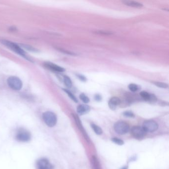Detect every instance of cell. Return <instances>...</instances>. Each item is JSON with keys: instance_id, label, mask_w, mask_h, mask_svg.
Returning a JSON list of instances; mask_svg holds the SVG:
<instances>
[{"instance_id": "18", "label": "cell", "mask_w": 169, "mask_h": 169, "mask_svg": "<svg viewBox=\"0 0 169 169\" xmlns=\"http://www.w3.org/2000/svg\"><path fill=\"white\" fill-rule=\"evenodd\" d=\"M64 91V92H66L68 95L69 96L70 99H72V100H73L74 102H75V103H78V99H76V98L75 97V96L74 95V94L71 92L69 91V90H66V89H63Z\"/></svg>"}, {"instance_id": "10", "label": "cell", "mask_w": 169, "mask_h": 169, "mask_svg": "<svg viewBox=\"0 0 169 169\" xmlns=\"http://www.w3.org/2000/svg\"><path fill=\"white\" fill-rule=\"evenodd\" d=\"M121 103L120 99L117 97H113L110 99L108 103L109 107L112 110H115Z\"/></svg>"}, {"instance_id": "8", "label": "cell", "mask_w": 169, "mask_h": 169, "mask_svg": "<svg viewBox=\"0 0 169 169\" xmlns=\"http://www.w3.org/2000/svg\"><path fill=\"white\" fill-rule=\"evenodd\" d=\"M17 140L20 141L26 142L29 141L31 138V136L29 132L28 131L22 130L20 131L16 136Z\"/></svg>"}, {"instance_id": "12", "label": "cell", "mask_w": 169, "mask_h": 169, "mask_svg": "<svg viewBox=\"0 0 169 169\" xmlns=\"http://www.w3.org/2000/svg\"><path fill=\"white\" fill-rule=\"evenodd\" d=\"M90 108L87 105H79L77 107V112L79 115H84L90 112Z\"/></svg>"}, {"instance_id": "1", "label": "cell", "mask_w": 169, "mask_h": 169, "mask_svg": "<svg viewBox=\"0 0 169 169\" xmlns=\"http://www.w3.org/2000/svg\"><path fill=\"white\" fill-rule=\"evenodd\" d=\"M1 42L3 45L7 47L8 48L12 50L17 54H18V55L22 56L23 57H24V58L29 60V61H31L30 59L28 58V56H26L25 52L17 44L13 43V42H11V41L5 40L1 41Z\"/></svg>"}, {"instance_id": "14", "label": "cell", "mask_w": 169, "mask_h": 169, "mask_svg": "<svg viewBox=\"0 0 169 169\" xmlns=\"http://www.w3.org/2000/svg\"><path fill=\"white\" fill-rule=\"evenodd\" d=\"M92 169H101L99 160L95 156H92L91 159Z\"/></svg>"}, {"instance_id": "26", "label": "cell", "mask_w": 169, "mask_h": 169, "mask_svg": "<svg viewBox=\"0 0 169 169\" xmlns=\"http://www.w3.org/2000/svg\"><path fill=\"white\" fill-rule=\"evenodd\" d=\"M23 46H24V48L27 49V50H31L32 51H36V49H35L34 48H33L32 47H30L29 46L23 45Z\"/></svg>"}, {"instance_id": "17", "label": "cell", "mask_w": 169, "mask_h": 169, "mask_svg": "<svg viewBox=\"0 0 169 169\" xmlns=\"http://www.w3.org/2000/svg\"><path fill=\"white\" fill-rule=\"evenodd\" d=\"M64 81L65 85L68 88H71L73 85L72 80L70 79V78L69 76L65 75L64 77Z\"/></svg>"}, {"instance_id": "16", "label": "cell", "mask_w": 169, "mask_h": 169, "mask_svg": "<svg viewBox=\"0 0 169 169\" xmlns=\"http://www.w3.org/2000/svg\"><path fill=\"white\" fill-rule=\"evenodd\" d=\"M140 95L144 100L150 101V99H151V94L148 93L147 92L145 91H141L140 93Z\"/></svg>"}, {"instance_id": "25", "label": "cell", "mask_w": 169, "mask_h": 169, "mask_svg": "<svg viewBox=\"0 0 169 169\" xmlns=\"http://www.w3.org/2000/svg\"><path fill=\"white\" fill-rule=\"evenodd\" d=\"M97 33L100 34L104 35H110L112 34L111 32L110 31H97Z\"/></svg>"}, {"instance_id": "19", "label": "cell", "mask_w": 169, "mask_h": 169, "mask_svg": "<svg viewBox=\"0 0 169 169\" xmlns=\"http://www.w3.org/2000/svg\"><path fill=\"white\" fill-rule=\"evenodd\" d=\"M153 84L155 85L157 87H160V88H167L168 87V85L164 82L154 81L153 82Z\"/></svg>"}, {"instance_id": "4", "label": "cell", "mask_w": 169, "mask_h": 169, "mask_svg": "<svg viewBox=\"0 0 169 169\" xmlns=\"http://www.w3.org/2000/svg\"><path fill=\"white\" fill-rule=\"evenodd\" d=\"M114 130L119 135H125L130 131V126L125 121H119L115 125Z\"/></svg>"}, {"instance_id": "9", "label": "cell", "mask_w": 169, "mask_h": 169, "mask_svg": "<svg viewBox=\"0 0 169 169\" xmlns=\"http://www.w3.org/2000/svg\"><path fill=\"white\" fill-rule=\"evenodd\" d=\"M38 169H53V166L46 159H41L37 163Z\"/></svg>"}, {"instance_id": "24", "label": "cell", "mask_w": 169, "mask_h": 169, "mask_svg": "<svg viewBox=\"0 0 169 169\" xmlns=\"http://www.w3.org/2000/svg\"><path fill=\"white\" fill-rule=\"evenodd\" d=\"M76 76H77V77H78L81 81H86V80H87L86 78L84 75H81V74H76Z\"/></svg>"}, {"instance_id": "22", "label": "cell", "mask_w": 169, "mask_h": 169, "mask_svg": "<svg viewBox=\"0 0 169 169\" xmlns=\"http://www.w3.org/2000/svg\"><path fill=\"white\" fill-rule=\"evenodd\" d=\"M112 142H113L114 143L118 144V145H123L124 144V142L120 138H116V137L112 138Z\"/></svg>"}, {"instance_id": "5", "label": "cell", "mask_w": 169, "mask_h": 169, "mask_svg": "<svg viewBox=\"0 0 169 169\" xmlns=\"http://www.w3.org/2000/svg\"><path fill=\"white\" fill-rule=\"evenodd\" d=\"M142 128L146 132H153L157 131L158 128V125L154 120H146L143 124Z\"/></svg>"}, {"instance_id": "2", "label": "cell", "mask_w": 169, "mask_h": 169, "mask_svg": "<svg viewBox=\"0 0 169 169\" xmlns=\"http://www.w3.org/2000/svg\"><path fill=\"white\" fill-rule=\"evenodd\" d=\"M42 117L44 122L49 127H53L57 124V118L53 112L50 111L45 112L43 114Z\"/></svg>"}, {"instance_id": "20", "label": "cell", "mask_w": 169, "mask_h": 169, "mask_svg": "<svg viewBox=\"0 0 169 169\" xmlns=\"http://www.w3.org/2000/svg\"><path fill=\"white\" fill-rule=\"evenodd\" d=\"M79 98L84 103L86 104L90 102V100L89 98L84 93H81V94H80Z\"/></svg>"}, {"instance_id": "3", "label": "cell", "mask_w": 169, "mask_h": 169, "mask_svg": "<svg viewBox=\"0 0 169 169\" xmlns=\"http://www.w3.org/2000/svg\"><path fill=\"white\" fill-rule=\"evenodd\" d=\"M8 85L14 90H20L23 87L22 80L17 76H10L7 80Z\"/></svg>"}, {"instance_id": "28", "label": "cell", "mask_w": 169, "mask_h": 169, "mask_svg": "<svg viewBox=\"0 0 169 169\" xmlns=\"http://www.w3.org/2000/svg\"><path fill=\"white\" fill-rule=\"evenodd\" d=\"M120 169H128V167L127 166H125V167L121 168Z\"/></svg>"}, {"instance_id": "23", "label": "cell", "mask_w": 169, "mask_h": 169, "mask_svg": "<svg viewBox=\"0 0 169 169\" xmlns=\"http://www.w3.org/2000/svg\"><path fill=\"white\" fill-rule=\"evenodd\" d=\"M123 115L127 118H135V115L131 111H125L124 112Z\"/></svg>"}, {"instance_id": "27", "label": "cell", "mask_w": 169, "mask_h": 169, "mask_svg": "<svg viewBox=\"0 0 169 169\" xmlns=\"http://www.w3.org/2000/svg\"><path fill=\"white\" fill-rule=\"evenodd\" d=\"M95 100H96V101H101V100L102 97L100 95H99V94H97V95H96L95 96Z\"/></svg>"}, {"instance_id": "6", "label": "cell", "mask_w": 169, "mask_h": 169, "mask_svg": "<svg viewBox=\"0 0 169 169\" xmlns=\"http://www.w3.org/2000/svg\"><path fill=\"white\" fill-rule=\"evenodd\" d=\"M131 132L133 137L138 140L143 139L146 133L142 127L139 126H135L132 127Z\"/></svg>"}, {"instance_id": "13", "label": "cell", "mask_w": 169, "mask_h": 169, "mask_svg": "<svg viewBox=\"0 0 169 169\" xmlns=\"http://www.w3.org/2000/svg\"><path fill=\"white\" fill-rule=\"evenodd\" d=\"M124 5H126L127 6L131 7L134 8H142L143 7V5L141 3L137 2L136 1H124L122 2Z\"/></svg>"}, {"instance_id": "11", "label": "cell", "mask_w": 169, "mask_h": 169, "mask_svg": "<svg viewBox=\"0 0 169 169\" xmlns=\"http://www.w3.org/2000/svg\"><path fill=\"white\" fill-rule=\"evenodd\" d=\"M44 65L47 68H48L51 70L55 71V72H64L65 70L63 68L58 66L55 64L50 63V62L45 63L44 64Z\"/></svg>"}, {"instance_id": "15", "label": "cell", "mask_w": 169, "mask_h": 169, "mask_svg": "<svg viewBox=\"0 0 169 169\" xmlns=\"http://www.w3.org/2000/svg\"><path fill=\"white\" fill-rule=\"evenodd\" d=\"M92 129H93L94 132H95L96 134L97 135H101L102 134L103 131L101 127L99 126L96 125L95 124H92L91 125Z\"/></svg>"}, {"instance_id": "7", "label": "cell", "mask_w": 169, "mask_h": 169, "mask_svg": "<svg viewBox=\"0 0 169 169\" xmlns=\"http://www.w3.org/2000/svg\"><path fill=\"white\" fill-rule=\"evenodd\" d=\"M72 115H73V118H74V119L75 120V123H76L77 126L79 127L80 131L82 133V135L84 136L86 141L89 143V142H90V137L88 136L87 132L85 131L84 128V126L82 125V124H81V120L79 119V118L77 115L73 114Z\"/></svg>"}, {"instance_id": "21", "label": "cell", "mask_w": 169, "mask_h": 169, "mask_svg": "<svg viewBox=\"0 0 169 169\" xmlns=\"http://www.w3.org/2000/svg\"><path fill=\"white\" fill-rule=\"evenodd\" d=\"M129 90L132 92H136L138 90V86L136 84H131L128 86Z\"/></svg>"}]
</instances>
